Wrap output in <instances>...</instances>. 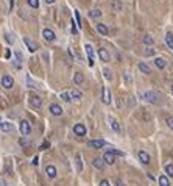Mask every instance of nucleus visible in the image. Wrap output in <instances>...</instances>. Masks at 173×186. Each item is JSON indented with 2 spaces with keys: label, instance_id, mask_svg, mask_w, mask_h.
<instances>
[{
  "label": "nucleus",
  "instance_id": "obj_29",
  "mask_svg": "<svg viewBox=\"0 0 173 186\" xmlns=\"http://www.w3.org/2000/svg\"><path fill=\"white\" fill-rule=\"evenodd\" d=\"M70 96H72V99H81L83 97L81 91H78V89H72L70 91Z\"/></svg>",
  "mask_w": 173,
  "mask_h": 186
},
{
  "label": "nucleus",
  "instance_id": "obj_41",
  "mask_svg": "<svg viewBox=\"0 0 173 186\" xmlns=\"http://www.w3.org/2000/svg\"><path fill=\"white\" fill-rule=\"evenodd\" d=\"M19 142H21V145H24V147H27V145L30 144V142H28V141H25V139H21Z\"/></svg>",
  "mask_w": 173,
  "mask_h": 186
},
{
  "label": "nucleus",
  "instance_id": "obj_21",
  "mask_svg": "<svg viewBox=\"0 0 173 186\" xmlns=\"http://www.w3.org/2000/svg\"><path fill=\"white\" fill-rule=\"evenodd\" d=\"M84 81V75L81 74V72H77L75 75H73V83L75 84H81Z\"/></svg>",
  "mask_w": 173,
  "mask_h": 186
},
{
  "label": "nucleus",
  "instance_id": "obj_22",
  "mask_svg": "<svg viewBox=\"0 0 173 186\" xmlns=\"http://www.w3.org/2000/svg\"><path fill=\"white\" fill-rule=\"evenodd\" d=\"M139 69H140V72H143V74H151V69H150V66L147 64V63H139Z\"/></svg>",
  "mask_w": 173,
  "mask_h": 186
},
{
  "label": "nucleus",
  "instance_id": "obj_40",
  "mask_svg": "<svg viewBox=\"0 0 173 186\" xmlns=\"http://www.w3.org/2000/svg\"><path fill=\"white\" fill-rule=\"evenodd\" d=\"M100 186H111V184H109L108 180H101V181H100Z\"/></svg>",
  "mask_w": 173,
  "mask_h": 186
},
{
  "label": "nucleus",
  "instance_id": "obj_11",
  "mask_svg": "<svg viewBox=\"0 0 173 186\" xmlns=\"http://www.w3.org/2000/svg\"><path fill=\"white\" fill-rule=\"evenodd\" d=\"M73 133H75L77 136H84V135H86V127H84L83 124H77V125L73 127Z\"/></svg>",
  "mask_w": 173,
  "mask_h": 186
},
{
  "label": "nucleus",
  "instance_id": "obj_5",
  "mask_svg": "<svg viewBox=\"0 0 173 186\" xmlns=\"http://www.w3.org/2000/svg\"><path fill=\"white\" fill-rule=\"evenodd\" d=\"M86 53H87V61H89V66L92 67L94 66V49H92V45L91 44H86Z\"/></svg>",
  "mask_w": 173,
  "mask_h": 186
},
{
  "label": "nucleus",
  "instance_id": "obj_24",
  "mask_svg": "<svg viewBox=\"0 0 173 186\" xmlns=\"http://www.w3.org/2000/svg\"><path fill=\"white\" fill-rule=\"evenodd\" d=\"M75 164H77V170L81 172L83 170V161H81V155H75Z\"/></svg>",
  "mask_w": 173,
  "mask_h": 186
},
{
  "label": "nucleus",
  "instance_id": "obj_35",
  "mask_svg": "<svg viewBox=\"0 0 173 186\" xmlns=\"http://www.w3.org/2000/svg\"><path fill=\"white\" fill-rule=\"evenodd\" d=\"M27 83H28V86H30V88H38V84L31 80V77H30V75L27 77Z\"/></svg>",
  "mask_w": 173,
  "mask_h": 186
},
{
  "label": "nucleus",
  "instance_id": "obj_32",
  "mask_svg": "<svg viewBox=\"0 0 173 186\" xmlns=\"http://www.w3.org/2000/svg\"><path fill=\"white\" fill-rule=\"evenodd\" d=\"M61 99H63L64 102H70V100H72L70 92H63V94H61Z\"/></svg>",
  "mask_w": 173,
  "mask_h": 186
},
{
  "label": "nucleus",
  "instance_id": "obj_42",
  "mask_svg": "<svg viewBox=\"0 0 173 186\" xmlns=\"http://www.w3.org/2000/svg\"><path fill=\"white\" fill-rule=\"evenodd\" d=\"M31 163H33V166H38V163H39V158H38V156H35Z\"/></svg>",
  "mask_w": 173,
  "mask_h": 186
},
{
  "label": "nucleus",
  "instance_id": "obj_7",
  "mask_svg": "<svg viewBox=\"0 0 173 186\" xmlns=\"http://www.w3.org/2000/svg\"><path fill=\"white\" fill-rule=\"evenodd\" d=\"M24 44L27 45V49L30 50V52H36V49H38V45H36V42H33L28 36H24Z\"/></svg>",
  "mask_w": 173,
  "mask_h": 186
},
{
  "label": "nucleus",
  "instance_id": "obj_13",
  "mask_svg": "<svg viewBox=\"0 0 173 186\" xmlns=\"http://www.w3.org/2000/svg\"><path fill=\"white\" fill-rule=\"evenodd\" d=\"M50 113H52L53 116H61V114H63V108H61L59 105H56V103H52V105H50Z\"/></svg>",
  "mask_w": 173,
  "mask_h": 186
},
{
  "label": "nucleus",
  "instance_id": "obj_46",
  "mask_svg": "<svg viewBox=\"0 0 173 186\" xmlns=\"http://www.w3.org/2000/svg\"><path fill=\"white\" fill-rule=\"evenodd\" d=\"M0 186H7V183H5L3 180H0Z\"/></svg>",
  "mask_w": 173,
  "mask_h": 186
},
{
  "label": "nucleus",
  "instance_id": "obj_12",
  "mask_svg": "<svg viewBox=\"0 0 173 186\" xmlns=\"http://www.w3.org/2000/svg\"><path fill=\"white\" fill-rule=\"evenodd\" d=\"M98 56H100V60L105 61V63H108V61L111 60V55L108 53L106 49H98Z\"/></svg>",
  "mask_w": 173,
  "mask_h": 186
},
{
  "label": "nucleus",
  "instance_id": "obj_36",
  "mask_svg": "<svg viewBox=\"0 0 173 186\" xmlns=\"http://www.w3.org/2000/svg\"><path fill=\"white\" fill-rule=\"evenodd\" d=\"M75 19H77V25L81 27V19H80V13L78 11H75Z\"/></svg>",
  "mask_w": 173,
  "mask_h": 186
},
{
  "label": "nucleus",
  "instance_id": "obj_38",
  "mask_svg": "<svg viewBox=\"0 0 173 186\" xmlns=\"http://www.w3.org/2000/svg\"><path fill=\"white\" fill-rule=\"evenodd\" d=\"M165 121H167V125H168V127L173 130V117H167Z\"/></svg>",
  "mask_w": 173,
  "mask_h": 186
},
{
  "label": "nucleus",
  "instance_id": "obj_18",
  "mask_svg": "<svg viewBox=\"0 0 173 186\" xmlns=\"http://www.w3.org/2000/svg\"><path fill=\"white\" fill-rule=\"evenodd\" d=\"M108 121H109V125H111V128H112L114 131H117V133H119V131H120V125H119V122H117L114 117H109Z\"/></svg>",
  "mask_w": 173,
  "mask_h": 186
},
{
  "label": "nucleus",
  "instance_id": "obj_8",
  "mask_svg": "<svg viewBox=\"0 0 173 186\" xmlns=\"http://www.w3.org/2000/svg\"><path fill=\"white\" fill-rule=\"evenodd\" d=\"M87 145L92 147V149H103L105 147V141L103 139H92V141L87 142Z\"/></svg>",
  "mask_w": 173,
  "mask_h": 186
},
{
  "label": "nucleus",
  "instance_id": "obj_20",
  "mask_svg": "<svg viewBox=\"0 0 173 186\" xmlns=\"http://www.w3.org/2000/svg\"><path fill=\"white\" fill-rule=\"evenodd\" d=\"M154 64H156L157 69H164V67L167 66V61H165L164 58H154Z\"/></svg>",
  "mask_w": 173,
  "mask_h": 186
},
{
  "label": "nucleus",
  "instance_id": "obj_27",
  "mask_svg": "<svg viewBox=\"0 0 173 186\" xmlns=\"http://www.w3.org/2000/svg\"><path fill=\"white\" fill-rule=\"evenodd\" d=\"M97 30H98V33L103 35V36L108 35V28H106V25H103V24H97Z\"/></svg>",
  "mask_w": 173,
  "mask_h": 186
},
{
  "label": "nucleus",
  "instance_id": "obj_39",
  "mask_svg": "<svg viewBox=\"0 0 173 186\" xmlns=\"http://www.w3.org/2000/svg\"><path fill=\"white\" fill-rule=\"evenodd\" d=\"M5 38H7V41H8V42H14V38H13V35H10V33H8Z\"/></svg>",
  "mask_w": 173,
  "mask_h": 186
},
{
  "label": "nucleus",
  "instance_id": "obj_2",
  "mask_svg": "<svg viewBox=\"0 0 173 186\" xmlns=\"http://www.w3.org/2000/svg\"><path fill=\"white\" fill-rule=\"evenodd\" d=\"M2 86H3L5 89H11V88L14 86V80H13V77H10V75H3V77H2Z\"/></svg>",
  "mask_w": 173,
  "mask_h": 186
},
{
  "label": "nucleus",
  "instance_id": "obj_34",
  "mask_svg": "<svg viewBox=\"0 0 173 186\" xmlns=\"http://www.w3.org/2000/svg\"><path fill=\"white\" fill-rule=\"evenodd\" d=\"M27 2H28V5L31 8H38L39 7V0H27Z\"/></svg>",
  "mask_w": 173,
  "mask_h": 186
},
{
  "label": "nucleus",
  "instance_id": "obj_44",
  "mask_svg": "<svg viewBox=\"0 0 173 186\" xmlns=\"http://www.w3.org/2000/svg\"><path fill=\"white\" fill-rule=\"evenodd\" d=\"M45 147H49V142H44V144H42V145H41V149H42V150H44V149H45Z\"/></svg>",
  "mask_w": 173,
  "mask_h": 186
},
{
  "label": "nucleus",
  "instance_id": "obj_14",
  "mask_svg": "<svg viewBox=\"0 0 173 186\" xmlns=\"http://www.w3.org/2000/svg\"><path fill=\"white\" fill-rule=\"evenodd\" d=\"M103 103L105 105H109L111 103V92H109V89L108 88H103Z\"/></svg>",
  "mask_w": 173,
  "mask_h": 186
},
{
  "label": "nucleus",
  "instance_id": "obj_4",
  "mask_svg": "<svg viewBox=\"0 0 173 186\" xmlns=\"http://www.w3.org/2000/svg\"><path fill=\"white\" fill-rule=\"evenodd\" d=\"M42 36H44V39L45 41H49V42H52V41H55V31L53 30H50V28H44L42 30Z\"/></svg>",
  "mask_w": 173,
  "mask_h": 186
},
{
  "label": "nucleus",
  "instance_id": "obj_6",
  "mask_svg": "<svg viewBox=\"0 0 173 186\" xmlns=\"http://www.w3.org/2000/svg\"><path fill=\"white\" fill-rule=\"evenodd\" d=\"M103 161H105V164H114V163H115V155H114L111 150H108V152L103 155Z\"/></svg>",
  "mask_w": 173,
  "mask_h": 186
},
{
  "label": "nucleus",
  "instance_id": "obj_43",
  "mask_svg": "<svg viewBox=\"0 0 173 186\" xmlns=\"http://www.w3.org/2000/svg\"><path fill=\"white\" fill-rule=\"evenodd\" d=\"M115 184H117V186H123V183H122L120 178H115Z\"/></svg>",
  "mask_w": 173,
  "mask_h": 186
},
{
  "label": "nucleus",
  "instance_id": "obj_45",
  "mask_svg": "<svg viewBox=\"0 0 173 186\" xmlns=\"http://www.w3.org/2000/svg\"><path fill=\"white\" fill-rule=\"evenodd\" d=\"M45 3H49V5H52V3H55V0H45Z\"/></svg>",
  "mask_w": 173,
  "mask_h": 186
},
{
  "label": "nucleus",
  "instance_id": "obj_33",
  "mask_svg": "<svg viewBox=\"0 0 173 186\" xmlns=\"http://www.w3.org/2000/svg\"><path fill=\"white\" fill-rule=\"evenodd\" d=\"M154 52H156L154 49H151V47H147V49L143 50V55H145V56H153V55H154Z\"/></svg>",
  "mask_w": 173,
  "mask_h": 186
},
{
  "label": "nucleus",
  "instance_id": "obj_26",
  "mask_svg": "<svg viewBox=\"0 0 173 186\" xmlns=\"http://www.w3.org/2000/svg\"><path fill=\"white\" fill-rule=\"evenodd\" d=\"M89 16H91L92 19H100V17H101V11H100V10H91V11H89Z\"/></svg>",
  "mask_w": 173,
  "mask_h": 186
},
{
  "label": "nucleus",
  "instance_id": "obj_31",
  "mask_svg": "<svg viewBox=\"0 0 173 186\" xmlns=\"http://www.w3.org/2000/svg\"><path fill=\"white\" fill-rule=\"evenodd\" d=\"M165 174H167V177H173V164L165 166Z\"/></svg>",
  "mask_w": 173,
  "mask_h": 186
},
{
  "label": "nucleus",
  "instance_id": "obj_15",
  "mask_svg": "<svg viewBox=\"0 0 173 186\" xmlns=\"http://www.w3.org/2000/svg\"><path fill=\"white\" fill-rule=\"evenodd\" d=\"M111 7H112V10L117 11V13L123 11V3L120 2V0H112V2H111Z\"/></svg>",
  "mask_w": 173,
  "mask_h": 186
},
{
  "label": "nucleus",
  "instance_id": "obj_10",
  "mask_svg": "<svg viewBox=\"0 0 173 186\" xmlns=\"http://www.w3.org/2000/svg\"><path fill=\"white\" fill-rule=\"evenodd\" d=\"M45 174H47L49 178H55V177L58 175V170H56V167H55L53 164H49V166L45 167Z\"/></svg>",
  "mask_w": 173,
  "mask_h": 186
},
{
  "label": "nucleus",
  "instance_id": "obj_1",
  "mask_svg": "<svg viewBox=\"0 0 173 186\" xmlns=\"http://www.w3.org/2000/svg\"><path fill=\"white\" fill-rule=\"evenodd\" d=\"M142 97L148 103H153V105L161 103V96H159V92H156V91H147V92H143V94H142Z\"/></svg>",
  "mask_w": 173,
  "mask_h": 186
},
{
  "label": "nucleus",
  "instance_id": "obj_47",
  "mask_svg": "<svg viewBox=\"0 0 173 186\" xmlns=\"http://www.w3.org/2000/svg\"><path fill=\"white\" fill-rule=\"evenodd\" d=\"M171 94H173V86H171Z\"/></svg>",
  "mask_w": 173,
  "mask_h": 186
},
{
  "label": "nucleus",
  "instance_id": "obj_30",
  "mask_svg": "<svg viewBox=\"0 0 173 186\" xmlns=\"http://www.w3.org/2000/svg\"><path fill=\"white\" fill-rule=\"evenodd\" d=\"M103 75H105V78H106L108 81L112 80V72H111L109 69H103Z\"/></svg>",
  "mask_w": 173,
  "mask_h": 186
},
{
  "label": "nucleus",
  "instance_id": "obj_28",
  "mask_svg": "<svg viewBox=\"0 0 173 186\" xmlns=\"http://www.w3.org/2000/svg\"><path fill=\"white\" fill-rule=\"evenodd\" d=\"M142 41H143V44H145V45H151V44L154 42L153 36H150V35H145V36L142 38Z\"/></svg>",
  "mask_w": 173,
  "mask_h": 186
},
{
  "label": "nucleus",
  "instance_id": "obj_16",
  "mask_svg": "<svg viewBox=\"0 0 173 186\" xmlns=\"http://www.w3.org/2000/svg\"><path fill=\"white\" fill-rule=\"evenodd\" d=\"M139 160H140V163H143V164H148V163H150V155H148L147 152L140 150V152H139Z\"/></svg>",
  "mask_w": 173,
  "mask_h": 186
},
{
  "label": "nucleus",
  "instance_id": "obj_25",
  "mask_svg": "<svg viewBox=\"0 0 173 186\" xmlns=\"http://www.w3.org/2000/svg\"><path fill=\"white\" fill-rule=\"evenodd\" d=\"M165 42H167L168 49H171V50H173V35H171L170 31L165 35Z\"/></svg>",
  "mask_w": 173,
  "mask_h": 186
},
{
  "label": "nucleus",
  "instance_id": "obj_23",
  "mask_svg": "<svg viewBox=\"0 0 173 186\" xmlns=\"http://www.w3.org/2000/svg\"><path fill=\"white\" fill-rule=\"evenodd\" d=\"M157 181H159V186H170V181H168V177H167V175H161V177L157 178Z\"/></svg>",
  "mask_w": 173,
  "mask_h": 186
},
{
  "label": "nucleus",
  "instance_id": "obj_37",
  "mask_svg": "<svg viewBox=\"0 0 173 186\" xmlns=\"http://www.w3.org/2000/svg\"><path fill=\"white\" fill-rule=\"evenodd\" d=\"M111 152H112L114 155H119V156H123V152H122V150H117V149H111Z\"/></svg>",
  "mask_w": 173,
  "mask_h": 186
},
{
  "label": "nucleus",
  "instance_id": "obj_9",
  "mask_svg": "<svg viewBox=\"0 0 173 186\" xmlns=\"http://www.w3.org/2000/svg\"><path fill=\"white\" fill-rule=\"evenodd\" d=\"M30 105H31L33 108H41V107H42V99L38 97V96H31V97H30Z\"/></svg>",
  "mask_w": 173,
  "mask_h": 186
},
{
  "label": "nucleus",
  "instance_id": "obj_17",
  "mask_svg": "<svg viewBox=\"0 0 173 186\" xmlns=\"http://www.w3.org/2000/svg\"><path fill=\"white\" fill-rule=\"evenodd\" d=\"M92 164H94V167L98 169V170H101V169L105 167V161H103V158H95V160L92 161Z\"/></svg>",
  "mask_w": 173,
  "mask_h": 186
},
{
  "label": "nucleus",
  "instance_id": "obj_3",
  "mask_svg": "<svg viewBox=\"0 0 173 186\" xmlns=\"http://www.w3.org/2000/svg\"><path fill=\"white\" fill-rule=\"evenodd\" d=\"M19 128H21V133H22L24 136H28V135L31 133V125H30V122H28V121H22Z\"/></svg>",
  "mask_w": 173,
  "mask_h": 186
},
{
  "label": "nucleus",
  "instance_id": "obj_19",
  "mask_svg": "<svg viewBox=\"0 0 173 186\" xmlns=\"http://www.w3.org/2000/svg\"><path fill=\"white\" fill-rule=\"evenodd\" d=\"M0 130H2V131H13L14 127L10 122H2V124H0Z\"/></svg>",
  "mask_w": 173,
  "mask_h": 186
}]
</instances>
